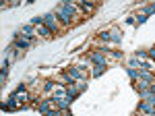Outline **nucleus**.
Returning a JSON list of instances; mask_svg holds the SVG:
<instances>
[{
    "label": "nucleus",
    "mask_w": 155,
    "mask_h": 116,
    "mask_svg": "<svg viewBox=\"0 0 155 116\" xmlns=\"http://www.w3.org/2000/svg\"><path fill=\"white\" fill-rule=\"evenodd\" d=\"M101 73H104V64H97L95 69H93V75H95V77H99Z\"/></svg>",
    "instance_id": "10"
},
{
    "label": "nucleus",
    "mask_w": 155,
    "mask_h": 116,
    "mask_svg": "<svg viewBox=\"0 0 155 116\" xmlns=\"http://www.w3.org/2000/svg\"><path fill=\"white\" fill-rule=\"evenodd\" d=\"M66 75H68L71 79H83V77H85L83 70H81V69H74V67H72V69H68V73H66Z\"/></svg>",
    "instance_id": "5"
},
{
    "label": "nucleus",
    "mask_w": 155,
    "mask_h": 116,
    "mask_svg": "<svg viewBox=\"0 0 155 116\" xmlns=\"http://www.w3.org/2000/svg\"><path fill=\"white\" fill-rule=\"evenodd\" d=\"M149 91H151V93H155V83L151 85V87H149Z\"/></svg>",
    "instance_id": "13"
},
{
    "label": "nucleus",
    "mask_w": 155,
    "mask_h": 116,
    "mask_svg": "<svg viewBox=\"0 0 155 116\" xmlns=\"http://www.w3.org/2000/svg\"><path fill=\"white\" fill-rule=\"evenodd\" d=\"M37 33H39V35H44V37H50V33H52V31H50L46 25H37Z\"/></svg>",
    "instance_id": "7"
},
{
    "label": "nucleus",
    "mask_w": 155,
    "mask_h": 116,
    "mask_svg": "<svg viewBox=\"0 0 155 116\" xmlns=\"http://www.w3.org/2000/svg\"><path fill=\"white\" fill-rule=\"evenodd\" d=\"M91 60H93V62H97V64H106V58L101 56V54H97V52H93V54H91Z\"/></svg>",
    "instance_id": "8"
},
{
    "label": "nucleus",
    "mask_w": 155,
    "mask_h": 116,
    "mask_svg": "<svg viewBox=\"0 0 155 116\" xmlns=\"http://www.w3.org/2000/svg\"><path fill=\"white\" fill-rule=\"evenodd\" d=\"M37 31H33V27H31V25H25L23 29H21V35H25V37H31V39H33V35H35Z\"/></svg>",
    "instance_id": "6"
},
{
    "label": "nucleus",
    "mask_w": 155,
    "mask_h": 116,
    "mask_svg": "<svg viewBox=\"0 0 155 116\" xmlns=\"http://www.w3.org/2000/svg\"><path fill=\"white\" fill-rule=\"evenodd\" d=\"M12 46H17L19 50H23V48L33 46V39H31V37H25V35H21V33H19V37L15 39V44H12Z\"/></svg>",
    "instance_id": "3"
},
{
    "label": "nucleus",
    "mask_w": 155,
    "mask_h": 116,
    "mask_svg": "<svg viewBox=\"0 0 155 116\" xmlns=\"http://www.w3.org/2000/svg\"><path fill=\"white\" fill-rule=\"evenodd\" d=\"M44 89H46V91H52V89H54V83H52V81H48L46 85H44Z\"/></svg>",
    "instance_id": "11"
},
{
    "label": "nucleus",
    "mask_w": 155,
    "mask_h": 116,
    "mask_svg": "<svg viewBox=\"0 0 155 116\" xmlns=\"http://www.w3.org/2000/svg\"><path fill=\"white\" fill-rule=\"evenodd\" d=\"M37 108H39V112L50 114V112H54V108H58V106H56L54 100H44V102H39V104H37Z\"/></svg>",
    "instance_id": "2"
},
{
    "label": "nucleus",
    "mask_w": 155,
    "mask_h": 116,
    "mask_svg": "<svg viewBox=\"0 0 155 116\" xmlns=\"http://www.w3.org/2000/svg\"><path fill=\"white\" fill-rule=\"evenodd\" d=\"M145 19H147V15H139V17H137V21H139V23H145Z\"/></svg>",
    "instance_id": "12"
},
{
    "label": "nucleus",
    "mask_w": 155,
    "mask_h": 116,
    "mask_svg": "<svg viewBox=\"0 0 155 116\" xmlns=\"http://www.w3.org/2000/svg\"><path fill=\"white\" fill-rule=\"evenodd\" d=\"M44 23H46V27H48L50 31H54V29L58 27V21H56L54 15H46V17H44Z\"/></svg>",
    "instance_id": "4"
},
{
    "label": "nucleus",
    "mask_w": 155,
    "mask_h": 116,
    "mask_svg": "<svg viewBox=\"0 0 155 116\" xmlns=\"http://www.w3.org/2000/svg\"><path fill=\"white\" fill-rule=\"evenodd\" d=\"M56 15L60 17V21H62V23L68 25L72 21V15H74V4H72V2H64L58 11H56Z\"/></svg>",
    "instance_id": "1"
},
{
    "label": "nucleus",
    "mask_w": 155,
    "mask_h": 116,
    "mask_svg": "<svg viewBox=\"0 0 155 116\" xmlns=\"http://www.w3.org/2000/svg\"><path fill=\"white\" fill-rule=\"evenodd\" d=\"M139 77H141L143 81H147V83H151V81H153V77H151L149 73H145V70H139Z\"/></svg>",
    "instance_id": "9"
}]
</instances>
